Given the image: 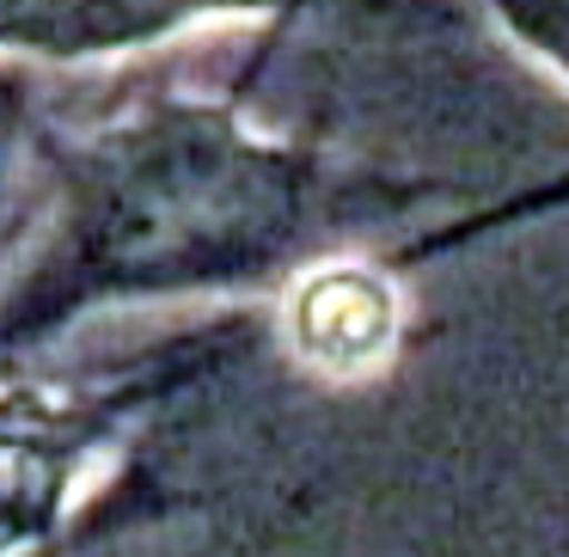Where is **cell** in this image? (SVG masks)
<instances>
[{"label": "cell", "instance_id": "cell-1", "mask_svg": "<svg viewBox=\"0 0 569 557\" xmlns=\"http://www.w3.org/2000/svg\"><path fill=\"white\" fill-rule=\"evenodd\" d=\"M295 331L312 361L337 374H361L392 349L398 337V295L368 270H331L312 276L295 300Z\"/></svg>", "mask_w": 569, "mask_h": 557}]
</instances>
